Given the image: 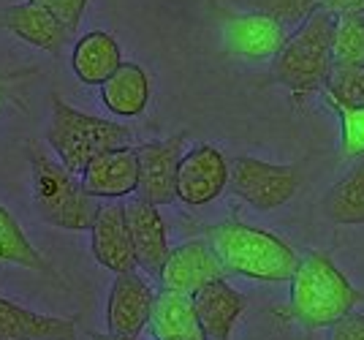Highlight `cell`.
<instances>
[{
	"mask_svg": "<svg viewBox=\"0 0 364 340\" xmlns=\"http://www.w3.org/2000/svg\"><path fill=\"white\" fill-rule=\"evenodd\" d=\"M332 65H364V16L362 14L334 16Z\"/></svg>",
	"mask_w": 364,
	"mask_h": 340,
	"instance_id": "cell-24",
	"label": "cell"
},
{
	"mask_svg": "<svg viewBox=\"0 0 364 340\" xmlns=\"http://www.w3.org/2000/svg\"><path fill=\"white\" fill-rule=\"evenodd\" d=\"M228 188V161L215 144H196L182 153L177 166L174 193L188 207H201L215 201Z\"/></svg>",
	"mask_w": 364,
	"mask_h": 340,
	"instance_id": "cell-7",
	"label": "cell"
},
{
	"mask_svg": "<svg viewBox=\"0 0 364 340\" xmlns=\"http://www.w3.org/2000/svg\"><path fill=\"white\" fill-rule=\"evenodd\" d=\"M0 340H76V319L44 316L0 297Z\"/></svg>",
	"mask_w": 364,
	"mask_h": 340,
	"instance_id": "cell-16",
	"label": "cell"
},
{
	"mask_svg": "<svg viewBox=\"0 0 364 340\" xmlns=\"http://www.w3.org/2000/svg\"><path fill=\"white\" fill-rule=\"evenodd\" d=\"M247 11L269 14L283 25L302 22L316 11L326 14H364V0H237Z\"/></svg>",
	"mask_w": 364,
	"mask_h": 340,
	"instance_id": "cell-22",
	"label": "cell"
},
{
	"mask_svg": "<svg viewBox=\"0 0 364 340\" xmlns=\"http://www.w3.org/2000/svg\"><path fill=\"white\" fill-rule=\"evenodd\" d=\"M92 340H139V338H122V335H98V332H95V335H92Z\"/></svg>",
	"mask_w": 364,
	"mask_h": 340,
	"instance_id": "cell-29",
	"label": "cell"
},
{
	"mask_svg": "<svg viewBox=\"0 0 364 340\" xmlns=\"http://www.w3.org/2000/svg\"><path fill=\"white\" fill-rule=\"evenodd\" d=\"M299 186L302 174L296 166H277L250 155L228 161V191L261 213H272L289 204Z\"/></svg>",
	"mask_w": 364,
	"mask_h": 340,
	"instance_id": "cell-6",
	"label": "cell"
},
{
	"mask_svg": "<svg viewBox=\"0 0 364 340\" xmlns=\"http://www.w3.org/2000/svg\"><path fill=\"white\" fill-rule=\"evenodd\" d=\"M332 28L334 16L316 11L302 19L291 36H286V44L274 55V79L296 104H304L307 95L323 90L326 85L332 71Z\"/></svg>",
	"mask_w": 364,
	"mask_h": 340,
	"instance_id": "cell-3",
	"label": "cell"
},
{
	"mask_svg": "<svg viewBox=\"0 0 364 340\" xmlns=\"http://www.w3.org/2000/svg\"><path fill=\"white\" fill-rule=\"evenodd\" d=\"M3 98H6V93H3V87H0V104H3Z\"/></svg>",
	"mask_w": 364,
	"mask_h": 340,
	"instance_id": "cell-30",
	"label": "cell"
},
{
	"mask_svg": "<svg viewBox=\"0 0 364 340\" xmlns=\"http://www.w3.org/2000/svg\"><path fill=\"white\" fill-rule=\"evenodd\" d=\"M0 28L14 33L25 44L52 52V55H60L63 44L68 38V33L60 22L33 3H16V6L0 9Z\"/></svg>",
	"mask_w": 364,
	"mask_h": 340,
	"instance_id": "cell-17",
	"label": "cell"
},
{
	"mask_svg": "<svg viewBox=\"0 0 364 340\" xmlns=\"http://www.w3.org/2000/svg\"><path fill=\"white\" fill-rule=\"evenodd\" d=\"M44 139L60 158V166L79 177L82 169L101 153L131 147L134 134L120 123H109L104 117H92L68 107L60 95L52 93V117Z\"/></svg>",
	"mask_w": 364,
	"mask_h": 340,
	"instance_id": "cell-4",
	"label": "cell"
},
{
	"mask_svg": "<svg viewBox=\"0 0 364 340\" xmlns=\"http://www.w3.org/2000/svg\"><path fill=\"white\" fill-rule=\"evenodd\" d=\"M104 107L117 117H139L150 104V77L136 63H120V68L101 85Z\"/></svg>",
	"mask_w": 364,
	"mask_h": 340,
	"instance_id": "cell-20",
	"label": "cell"
},
{
	"mask_svg": "<svg viewBox=\"0 0 364 340\" xmlns=\"http://www.w3.org/2000/svg\"><path fill=\"white\" fill-rule=\"evenodd\" d=\"M185 134H174L164 142H144L136 144L139 161V180H136V199L164 207L177 199V166L182 158Z\"/></svg>",
	"mask_w": 364,
	"mask_h": 340,
	"instance_id": "cell-8",
	"label": "cell"
},
{
	"mask_svg": "<svg viewBox=\"0 0 364 340\" xmlns=\"http://www.w3.org/2000/svg\"><path fill=\"white\" fill-rule=\"evenodd\" d=\"M139 161L136 147H120L92 158L79 174V186L92 199L117 201L136 193Z\"/></svg>",
	"mask_w": 364,
	"mask_h": 340,
	"instance_id": "cell-13",
	"label": "cell"
},
{
	"mask_svg": "<svg viewBox=\"0 0 364 340\" xmlns=\"http://www.w3.org/2000/svg\"><path fill=\"white\" fill-rule=\"evenodd\" d=\"M25 155L33 174L36 216L49 226H58L65 232H90L98 213V201L87 196L74 174L60 164H55L36 142L25 144Z\"/></svg>",
	"mask_w": 364,
	"mask_h": 340,
	"instance_id": "cell-5",
	"label": "cell"
},
{
	"mask_svg": "<svg viewBox=\"0 0 364 340\" xmlns=\"http://www.w3.org/2000/svg\"><path fill=\"white\" fill-rule=\"evenodd\" d=\"M326 104L337 112L340 128H343V155L348 158H364V109L340 104L326 95Z\"/></svg>",
	"mask_w": 364,
	"mask_h": 340,
	"instance_id": "cell-26",
	"label": "cell"
},
{
	"mask_svg": "<svg viewBox=\"0 0 364 340\" xmlns=\"http://www.w3.org/2000/svg\"><path fill=\"white\" fill-rule=\"evenodd\" d=\"M321 213L329 223L337 226H362L364 223V161L350 166L337 183H334L323 199Z\"/></svg>",
	"mask_w": 364,
	"mask_h": 340,
	"instance_id": "cell-21",
	"label": "cell"
},
{
	"mask_svg": "<svg viewBox=\"0 0 364 340\" xmlns=\"http://www.w3.org/2000/svg\"><path fill=\"white\" fill-rule=\"evenodd\" d=\"M223 44L240 60H269L286 44V25L258 11L234 14L223 22Z\"/></svg>",
	"mask_w": 364,
	"mask_h": 340,
	"instance_id": "cell-11",
	"label": "cell"
},
{
	"mask_svg": "<svg viewBox=\"0 0 364 340\" xmlns=\"http://www.w3.org/2000/svg\"><path fill=\"white\" fill-rule=\"evenodd\" d=\"M90 245L92 256L109 272H134V250H131V237H128V223H125V204L122 201H107L98 204V213L90 226Z\"/></svg>",
	"mask_w": 364,
	"mask_h": 340,
	"instance_id": "cell-14",
	"label": "cell"
},
{
	"mask_svg": "<svg viewBox=\"0 0 364 340\" xmlns=\"http://www.w3.org/2000/svg\"><path fill=\"white\" fill-rule=\"evenodd\" d=\"M0 262H11L19 267H28L44 275H55V270L46 264V259L33 248L28 234L16 223V218L0 204Z\"/></svg>",
	"mask_w": 364,
	"mask_h": 340,
	"instance_id": "cell-23",
	"label": "cell"
},
{
	"mask_svg": "<svg viewBox=\"0 0 364 340\" xmlns=\"http://www.w3.org/2000/svg\"><path fill=\"white\" fill-rule=\"evenodd\" d=\"M28 3L49 11V14L55 16L63 28H65L68 36L76 33L82 16H85V9H87V0H28Z\"/></svg>",
	"mask_w": 364,
	"mask_h": 340,
	"instance_id": "cell-27",
	"label": "cell"
},
{
	"mask_svg": "<svg viewBox=\"0 0 364 340\" xmlns=\"http://www.w3.org/2000/svg\"><path fill=\"white\" fill-rule=\"evenodd\" d=\"M323 95H329L340 104L364 109V65H332Z\"/></svg>",
	"mask_w": 364,
	"mask_h": 340,
	"instance_id": "cell-25",
	"label": "cell"
},
{
	"mask_svg": "<svg viewBox=\"0 0 364 340\" xmlns=\"http://www.w3.org/2000/svg\"><path fill=\"white\" fill-rule=\"evenodd\" d=\"M147 326L152 329L155 340H204L193 310V297L168 289L155 294Z\"/></svg>",
	"mask_w": 364,
	"mask_h": 340,
	"instance_id": "cell-19",
	"label": "cell"
},
{
	"mask_svg": "<svg viewBox=\"0 0 364 340\" xmlns=\"http://www.w3.org/2000/svg\"><path fill=\"white\" fill-rule=\"evenodd\" d=\"M152 302H155V292L136 270L114 275L107 302L109 335L139 338L141 329L150 324Z\"/></svg>",
	"mask_w": 364,
	"mask_h": 340,
	"instance_id": "cell-10",
	"label": "cell"
},
{
	"mask_svg": "<svg viewBox=\"0 0 364 340\" xmlns=\"http://www.w3.org/2000/svg\"><path fill=\"white\" fill-rule=\"evenodd\" d=\"M362 292L350 286L343 270L323 253L313 250L299 259L291 275L289 313L307 329H323L356 308Z\"/></svg>",
	"mask_w": 364,
	"mask_h": 340,
	"instance_id": "cell-2",
	"label": "cell"
},
{
	"mask_svg": "<svg viewBox=\"0 0 364 340\" xmlns=\"http://www.w3.org/2000/svg\"><path fill=\"white\" fill-rule=\"evenodd\" d=\"M125 223H128V237H131L136 270L158 278L168 250H171L161 210L155 204H147V201L134 196L131 201H125Z\"/></svg>",
	"mask_w": 364,
	"mask_h": 340,
	"instance_id": "cell-12",
	"label": "cell"
},
{
	"mask_svg": "<svg viewBox=\"0 0 364 340\" xmlns=\"http://www.w3.org/2000/svg\"><path fill=\"white\" fill-rule=\"evenodd\" d=\"M122 63L120 44L107 31L85 33L74 44L71 52V68L82 85H104Z\"/></svg>",
	"mask_w": 364,
	"mask_h": 340,
	"instance_id": "cell-18",
	"label": "cell"
},
{
	"mask_svg": "<svg viewBox=\"0 0 364 340\" xmlns=\"http://www.w3.org/2000/svg\"><path fill=\"white\" fill-rule=\"evenodd\" d=\"M204 243L215 253L220 270L237 278L283 283V280H291L299 264L296 250L289 243H283L277 234L247 226L240 221L210 226L204 232Z\"/></svg>",
	"mask_w": 364,
	"mask_h": 340,
	"instance_id": "cell-1",
	"label": "cell"
},
{
	"mask_svg": "<svg viewBox=\"0 0 364 340\" xmlns=\"http://www.w3.org/2000/svg\"><path fill=\"white\" fill-rule=\"evenodd\" d=\"M329 340H364V313L350 310L329 326Z\"/></svg>",
	"mask_w": 364,
	"mask_h": 340,
	"instance_id": "cell-28",
	"label": "cell"
},
{
	"mask_svg": "<svg viewBox=\"0 0 364 340\" xmlns=\"http://www.w3.org/2000/svg\"><path fill=\"white\" fill-rule=\"evenodd\" d=\"M193 310L204 340H231L234 326L247 310V299L223 278L193 294Z\"/></svg>",
	"mask_w": 364,
	"mask_h": 340,
	"instance_id": "cell-15",
	"label": "cell"
},
{
	"mask_svg": "<svg viewBox=\"0 0 364 340\" xmlns=\"http://www.w3.org/2000/svg\"><path fill=\"white\" fill-rule=\"evenodd\" d=\"M223 278H226V272L220 270L215 253L204 240H188L182 245L171 248L161 272H158L161 289L188 294V297H193L204 286Z\"/></svg>",
	"mask_w": 364,
	"mask_h": 340,
	"instance_id": "cell-9",
	"label": "cell"
}]
</instances>
